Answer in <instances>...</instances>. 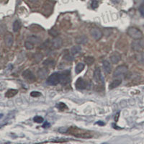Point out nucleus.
<instances>
[{
    "label": "nucleus",
    "instance_id": "1",
    "mask_svg": "<svg viewBox=\"0 0 144 144\" xmlns=\"http://www.w3.org/2000/svg\"><path fill=\"white\" fill-rule=\"evenodd\" d=\"M127 33L130 38L135 39V40H138V39L141 38L143 37V33H142L141 30H138V28H136V27H129L128 31H127Z\"/></svg>",
    "mask_w": 144,
    "mask_h": 144
},
{
    "label": "nucleus",
    "instance_id": "2",
    "mask_svg": "<svg viewBox=\"0 0 144 144\" xmlns=\"http://www.w3.org/2000/svg\"><path fill=\"white\" fill-rule=\"evenodd\" d=\"M128 70V68L125 66H120L116 68V69L114 71V74H113V77L115 78L124 77L127 74Z\"/></svg>",
    "mask_w": 144,
    "mask_h": 144
},
{
    "label": "nucleus",
    "instance_id": "3",
    "mask_svg": "<svg viewBox=\"0 0 144 144\" xmlns=\"http://www.w3.org/2000/svg\"><path fill=\"white\" fill-rule=\"evenodd\" d=\"M47 83L50 85H57L59 83H60V73L56 72L51 74L48 78Z\"/></svg>",
    "mask_w": 144,
    "mask_h": 144
},
{
    "label": "nucleus",
    "instance_id": "4",
    "mask_svg": "<svg viewBox=\"0 0 144 144\" xmlns=\"http://www.w3.org/2000/svg\"><path fill=\"white\" fill-rule=\"evenodd\" d=\"M70 71H64L61 73H60V83L61 84L65 85L70 82Z\"/></svg>",
    "mask_w": 144,
    "mask_h": 144
},
{
    "label": "nucleus",
    "instance_id": "5",
    "mask_svg": "<svg viewBox=\"0 0 144 144\" xmlns=\"http://www.w3.org/2000/svg\"><path fill=\"white\" fill-rule=\"evenodd\" d=\"M94 80L98 84H104V79L101 73V70L100 68H96V69L94 71Z\"/></svg>",
    "mask_w": 144,
    "mask_h": 144
},
{
    "label": "nucleus",
    "instance_id": "6",
    "mask_svg": "<svg viewBox=\"0 0 144 144\" xmlns=\"http://www.w3.org/2000/svg\"><path fill=\"white\" fill-rule=\"evenodd\" d=\"M90 34H91V37L96 40V41H98L101 39V38L102 37L103 33L100 30L99 28H97V27H94V28H92L90 30Z\"/></svg>",
    "mask_w": 144,
    "mask_h": 144
},
{
    "label": "nucleus",
    "instance_id": "7",
    "mask_svg": "<svg viewBox=\"0 0 144 144\" xmlns=\"http://www.w3.org/2000/svg\"><path fill=\"white\" fill-rule=\"evenodd\" d=\"M22 77H23L24 79L28 80L30 82H33L35 79V75L33 74V73H32L31 71L28 70V69L25 70L22 73Z\"/></svg>",
    "mask_w": 144,
    "mask_h": 144
},
{
    "label": "nucleus",
    "instance_id": "8",
    "mask_svg": "<svg viewBox=\"0 0 144 144\" xmlns=\"http://www.w3.org/2000/svg\"><path fill=\"white\" fill-rule=\"evenodd\" d=\"M75 87L77 89L82 90L87 88V83L82 78H79L75 83Z\"/></svg>",
    "mask_w": 144,
    "mask_h": 144
},
{
    "label": "nucleus",
    "instance_id": "9",
    "mask_svg": "<svg viewBox=\"0 0 144 144\" xmlns=\"http://www.w3.org/2000/svg\"><path fill=\"white\" fill-rule=\"evenodd\" d=\"M4 43L7 47H11L13 44V36L11 33L7 32L4 36Z\"/></svg>",
    "mask_w": 144,
    "mask_h": 144
},
{
    "label": "nucleus",
    "instance_id": "10",
    "mask_svg": "<svg viewBox=\"0 0 144 144\" xmlns=\"http://www.w3.org/2000/svg\"><path fill=\"white\" fill-rule=\"evenodd\" d=\"M52 45L53 47L56 49H59L63 45V41L61 38L59 37H55V38H53V41H52Z\"/></svg>",
    "mask_w": 144,
    "mask_h": 144
},
{
    "label": "nucleus",
    "instance_id": "11",
    "mask_svg": "<svg viewBox=\"0 0 144 144\" xmlns=\"http://www.w3.org/2000/svg\"><path fill=\"white\" fill-rule=\"evenodd\" d=\"M48 70L47 68H40L38 71V77L41 79H45L48 76Z\"/></svg>",
    "mask_w": 144,
    "mask_h": 144
},
{
    "label": "nucleus",
    "instance_id": "12",
    "mask_svg": "<svg viewBox=\"0 0 144 144\" xmlns=\"http://www.w3.org/2000/svg\"><path fill=\"white\" fill-rule=\"evenodd\" d=\"M87 42H88V38L85 35H80L76 38V43L77 44L84 45L86 44Z\"/></svg>",
    "mask_w": 144,
    "mask_h": 144
},
{
    "label": "nucleus",
    "instance_id": "13",
    "mask_svg": "<svg viewBox=\"0 0 144 144\" xmlns=\"http://www.w3.org/2000/svg\"><path fill=\"white\" fill-rule=\"evenodd\" d=\"M110 61H111L112 64H118V62L120 61L121 56L117 52H115V53H112V55L110 56Z\"/></svg>",
    "mask_w": 144,
    "mask_h": 144
},
{
    "label": "nucleus",
    "instance_id": "14",
    "mask_svg": "<svg viewBox=\"0 0 144 144\" xmlns=\"http://www.w3.org/2000/svg\"><path fill=\"white\" fill-rule=\"evenodd\" d=\"M103 69L105 71L106 74H110L111 71H112V66L110 64V63L107 61H104L102 63Z\"/></svg>",
    "mask_w": 144,
    "mask_h": 144
},
{
    "label": "nucleus",
    "instance_id": "15",
    "mask_svg": "<svg viewBox=\"0 0 144 144\" xmlns=\"http://www.w3.org/2000/svg\"><path fill=\"white\" fill-rule=\"evenodd\" d=\"M121 82H122V81H121L120 79L113 80L112 82L110 84L109 89H112L116 88L117 87H118V86L120 84Z\"/></svg>",
    "mask_w": 144,
    "mask_h": 144
},
{
    "label": "nucleus",
    "instance_id": "16",
    "mask_svg": "<svg viewBox=\"0 0 144 144\" xmlns=\"http://www.w3.org/2000/svg\"><path fill=\"white\" fill-rule=\"evenodd\" d=\"M18 91L17 89H9L8 91H7L5 94V97L7 98H12L14 96H15L16 94H18Z\"/></svg>",
    "mask_w": 144,
    "mask_h": 144
},
{
    "label": "nucleus",
    "instance_id": "17",
    "mask_svg": "<svg viewBox=\"0 0 144 144\" xmlns=\"http://www.w3.org/2000/svg\"><path fill=\"white\" fill-rule=\"evenodd\" d=\"M135 59L137 60L138 63L141 64H144V53H140L136 55Z\"/></svg>",
    "mask_w": 144,
    "mask_h": 144
},
{
    "label": "nucleus",
    "instance_id": "18",
    "mask_svg": "<svg viewBox=\"0 0 144 144\" xmlns=\"http://www.w3.org/2000/svg\"><path fill=\"white\" fill-rule=\"evenodd\" d=\"M84 64H82V63H79V64L77 65V66H76L75 72H76L77 74H79V73H81V72L84 70Z\"/></svg>",
    "mask_w": 144,
    "mask_h": 144
},
{
    "label": "nucleus",
    "instance_id": "19",
    "mask_svg": "<svg viewBox=\"0 0 144 144\" xmlns=\"http://www.w3.org/2000/svg\"><path fill=\"white\" fill-rule=\"evenodd\" d=\"M21 27V22L19 20L15 21V22L13 23V30L14 32H18Z\"/></svg>",
    "mask_w": 144,
    "mask_h": 144
},
{
    "label": "nucleus",
    "instance_id": "20",
    "mask_svg": "<svg viewBox=\"0 0 144 144\" xmlns=\"http://www.w3.org/2000/svg\"><path fill=\"white\" fill-rule=\"evenodd\" d=\"M81 50H82V48L79 45H75V46H73L72 48H71V53H72L73 55H75V54H77V53H79L81 52Z\"/></svg>",
    "mask_w": 144,
    "mask_h": 144
},
{
    "label": "nucleus",
    "instance_id": "21",
    "mask_svg": "<svg viewBox=\"0 0 144 144\" xmlns=\"http://www.w3.org/2000/svg\"><path fill=\"white\" fill-rule=\"evenodd\" d=\"M27 41H28L32 43L33 44H35V43H38L40 42V38H38L36 36H30L29 38H27Z\"/></svg>",
    "mask_w": 144,
    "mask_h": 144
},
{
    "label": "nucleus",
    "instance_id": "22",
    "mask_svg": "<svg viewBox=\"0 0 144 144\" xmlns=\"http://www.w3.org/2000/svg\"><path fill=\"white\" fill-rule=\"evenodd\" d=\"M132 47L133 48V50H140L141 49V45L139 41H135L133 43Z\"/></svg>",
    "mask_w": 144,
    "mask_h": 144
},
{
    "label": "nucleus",
    "instance_id": "23",
    "mask_svg": "<svg viewBox=\"0 0 144 144\" xmlns=\"http://www.w3.org/2000/svg\"><path fill=\"white\" fill-rule=\"evenodd\" d=\"M84 62H85L87 64L91 65L94 62V59L91 56H88V57H86L84 59Z\"/></svg>",
    "mask_w": 144,
    "mask_h": 144
},
{
    "label": "nucleus",
    "instance_id": "24",
    "mask_svg": "<svg viewBox=\"0 0 144 144\" xmlns=\"http://www.w3.org/2000/svg\"><path fill=\"white\" fill-rule=\"evenodd\" d=\"M25 46L27 50H32L34 48V44L31 43V42L27 41L25 43Z\"/></svg>",
    "mask_w": 144,
    "mask_h": 144
},
{
    "label": "nucleus",
    "instance_id": "25",
    "mask_svg": "<svg viewBox=\"0 0 144 144\" xmlns=\"http://www.w3.org/2000/svg\"><path fill=\"white\" fill-rule=\"evenodd\" d=\"M54 63L55 61L53 60H50V59H47L45 60L44 62H43V65L45 66H52L54 65Z\"/></svg>",
    "mask_w": 144,
    "mask_h": 144
},
{
    "label": "nucleus",
    "instance_id": "26",
    "mask_svg": "<svg viewBox=\"0 0 144 144\" xmlns=\"http://www.w3.org/2000/svg\"><path fill=\"white\" fill-rule=\"evenodd\" d=\"M64 59L65 60L68 61H72L74 60V56H71V53H66V55H64Z\"/></svg>",
    "mask_w": 144,
    "mask_h": 144
},
{
    "label": "nucleus",
    "instance_id": "27",
    "mask_svg": "<svg viewBox=\"0 0 144 144\" xmlns=\"http://www.w3.org/2000/svg\"><path fill=\"white\" fill-rule=\"evenodd\" d=\"M33 120L35 121V123H42L43 122V118L41 117V116H35V118H33Z\"/></svg>",
    "mask_w": 144,
    "mask_h": 144
},
{
    "label": "nucleus",
    "instance_id": "28",
    "mask_svg": "<svg viewBox=\"0 0 144 144\" xmlns=\"http://www.w3.org/2000/svg\"><path fill=\"white\" fill-rule=\"evenodd\" d=\"M42 58H43V55H42L41 53H37V54H35V61L36 63H38L41 61Z\"/></svg>",
    "mask_w": 144,
    "mask_h": 144
},
{
    "label": "nucleus",
    "instance_id": "29",
    "mask_svg": "<svg viewBox=\"0 0 144 144\" xmlns=\"http://www.w3.org/2000/svg\"><path fill=\"white\" fill-rule=\"evenodd\" d=\"M91 6L93 9H97L99 6V2L97 0H92L91 2Z\"/></svg>",
    "mask_w": 144,
    "mask_h": 144
},
{
    "label": "nucleus",
    "instance_id": "30",
    "mask_svg": "<svg viewBox=\"0 0 144 144\" xmlns=\"http://www.w3.org/2000/svg\"><path fill=\"white\" fill-rule=\"evenodd\" d=\"M49 34H50V35L53 36V37H57L58 35H59V32H58L56 29L53 28V29H51L50 31H49Z\"/></svg>",
    "mask_w": 144,
    "mask_h": 144
},
{
    "label": "nucleus",
    "instance_id": "31",
    "mask_svg": "<svg viewBox=\"0 0 144 144\" xmlns=\"http://www.w3.org/2000/svg\"><path fill=\"white\" fill-rule=\"evenodd\" d=\"M57 107H58L59 109L61 110H64L65 108H66V105H65L64 103L60 102V103H59L58 105H57Z\"/></svg>",
    "mask_w": 144,
    "mask_h": 144
},
{
    "label": "nucleus",
    "instance_id": "32",
    "mask_svg": "<svg viewBox=\"0 0 144 144\" xmlns=\"http://www.w3.org/2000/svg\"><path fill=\"white\" fill-rule=\"evenodd\" d=\"M76 137H79V138H90L91 135L87 134V133H84V134H77L75 135Z\"/></svg>",
    "mask_w": 144,
    "mask_h": 144
},
{
    "label": "nucleus",
    "instance_id": "33",
    "mask_svg": "<svg viewBox=\"0 0 144 144\" xmlns=\"http://www.w3.org/2000/svg\"><path fill=\"white\" fill-rule=\"evenodd\" d=\"M30 96L32 97H38L41 96V94L39 92V91H32L30 93Z\"/></svg>",
    "mask_w": 144,
    "mask_h": 144
},
{
    "label": "nucleus",
    "instance_id": "34",
    "mask_svg": "<svg viewBox=\"0 0 144 144\" xmlns=\"http://www.w3.org/2000/svg\"><path fill=\"white\" fill-rule=\"evenodd\" d=\"M139 12L141 13V15L144 18V2L141 4V5L139 7Z\"/></svg>",
    "mask_w": 144,
    "mask_h": 144
},
{
    "label": "nucleus",
    "instance_id": "35",
    "mask_svg": "<svg viewBox=\"0 0 144 144\" xmlns=\"http://www.w3.org/2000/svg\"><path fill=\"white\" fill-rule=\"evenodd\" d=\"M59 131L61 133H64L68 131V128L67 127H61L59 129Z\"/></svg>",
    "mask_w": 144,
    "mask_h": 144
},
{
    "label": "nucleus",
    "instance_id": "36",
    "mask_svg": "<svg viewBox=\"0 0 144 144\" xmlns=\"http://www.w3.org/2000/svg\"><path fill=\"white\" fill-rule=\"evenodd\" d=\"M50 126V124L49 123H48V122H45L44 123V125H43V128H49Z\"/></svg>",
    "mask_w": 144,
    "mask_h": 144
},
{
    "label": "nucleus",
    "instance_id": "37",
    "mask_svg": "<svg viewBox=\"0 0 144 144\" xmlns=\"http://www.w3.org/2000/svg\"><path fill=\"white\" fill-rule=\"evenodd\" d=\"M119 115H120V112H118V113L116 114V115H115V120L116 121V122H118V118H119Z\"/></svg>",
    "mask_w": 144,
    "mask_h": 144
},
{
    "label": "nucleus",
    "instance_id": "38",
    "mask_svg": "<svg viewBox=\"0 0 144 144\" xmlns=\"http://www.w3.org/2000/svg\"><path fill=\"white\" fill-rule=\"evenodd\" d=\"M111 2L114 4H118L120 2V0H111Z\"/></svg>",
    "mask_w": 144,
    "mask_h": 144
},
{
    "label": "nucleus",
    "instance_id": "39",
    "mask_svg": "<svg viewBox=\"0 0 144 144\" xmlns=\"http://www.w3.org/2000/svg\"><path fill=\"white\" fill-rule=\"evenodd\" d=\"M97 125H105V123H104L103 122H101V121H100V122H97Z\"/></svg>",
    "mask_w": 144,
    "mask_h": 144
},
{
    "label": "nucleus",
    "instance_id": "40",
    "mask_svg": "<svg viewBox=\"0 0 144 144\" xmlns=\"http://www.w3.org/2000/svg\"><path fill=\"white\" fill-rule=\"evenodd\" d=\"M28 1L30 2H32V3H35V2H38V0H28Z\"/></svg>",
    "mask_w": 144,
    "mask_h": 144
},
{
    "label": "nucleus",
    "instance_id": "41",
    "mask_svg": "<svg viewBox=\"0 0 144 144\" xmlns=\"http://www.w3.org/2000/svg\"><path fill=\"white\" fill-rule=\"evenodd\" d=\"M112 125L114 126V128H115V129H120V128H118V126H116V125H115V124H112Z\"/></svg>",
    "mask_w": 144,
    "mask_h": 144
},
{
    "label": "nucleus",
    "instance_id": "42",
    "mask_svg": "<svg viewBox=\"0 0 144 144\" xmlns=\"http://www.w3.org/2000/svg\"><path fill=\"white\" fill-rule=\"evenodd\" d=\"M2 116H3V115H2V114H1V115H0V118H2Z\"/></svg>",
    "mask_w": 144,
    "mask_h": 144
},
{
    "label": "nucleus",
    "instance_id": "43",
    "mask_svg": "<svg viewBox=\"0 0 144 144\" xmlns=\"http://www.w3.org/2000/svg\"><path fill=\"white\" fill-rule=\"evenodd\" d=\"M82 1H84V0H82Z\"/></svg>",
    "mask_w": 144,
    "mask_h": 144
}]
</instances>
